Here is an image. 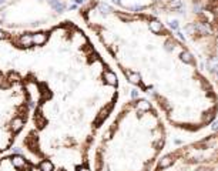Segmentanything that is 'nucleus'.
<instances>
[{"instance_id": "1", "label": "nucleus", "mask_w": 218, "mask_h": 171, "mask_svg": "<svg viewBox=\"0 0 218 171\" xmlns=\"http://www.w3.org/2000/svg\"><path fill=\"white\" fill-rule=\"evenodd\" d=\"M78 15L127 81L151 96L171 126L197 131L214 123V86L194 53L157 15L123 11L104 0H87Z\"/></svg>"}, {"instance_id": "2", "label": "nucleus", "mask_w": 218, "mask_h": 171, "mask_svg": "<svg viewBox=\"0 0 218 171\" xmlns=\"http://www.w3.org/2000/svg\"><path fill=\"white\" fill-rule=\"evenodd\" d=\"M167 131L158 111L145 98H133L123 106L106 128L94 156L96 171H114L121 161L133 171H148L164 148Z\"/></svg>"}, {"instance_id": "3", "label": "nucleus", "mask_w": 218, "mask_h": 171, "mask_svg": "<svg viewBox=\"0 0 218 171\" xmlns=\"http://www.w3.org/2000/svg\"><path fill=\"white\" fill-rule=\"evenodd\" d=\"M184 17L182 41L190 40L200 52L198 67L218 86V0H170L166 15Z\"/></svg>"}, {"instance_id": "4", "label": "nucleus", "mask_w": 218, "mask_h": 171, "mask_svg": "<svg viewBox=\"0 0 218 171\" xmlns=\"http://www.w3.org/2000/svg\"><path fill=\"white\" fill-rule=\"evenodd\" d=\"M64 10L66 3L59 0H11L0 6V29L31 31L46 24L52 27V22Z\"/></svg>"}, {"instance_id": "5", "label": "nucleus", "mask_w": 218, "mask_h": 171, "mask_svg": "<svg viewBox=\"0 0 218 171\" xmlns=\"http://www.w3.org/2000/svg\"><path fill=\"white\" fill-rule=\"evenodd\" d=\"M113 7L130 13H151L163 15L170 0H104Z\"/></svg>"}]
</instances>
